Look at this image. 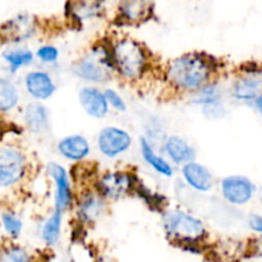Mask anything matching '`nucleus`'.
<instances>
[{
    "label": "nucleus",
    "mask_w": 262,
    "mask_h": 262,
    "mask_svg": "<svg viewBox=\"0 0 262 262\" xmlns=\"http://www.w3.org/2000/svg\"><path fill=\"white\" fill-rule=\"evenodd\" d=\"M211 64L200 54H186L174 59L168 69L170 83L183 91H194L207 84Z\"/></svg>",
    "instance_id": "1"
},
{
    "label": "nucleus",
    "mask_w": 262,
    "mask_h": 262,
    "mask_svg": "<svg viewBox=\"0 0 262 262\" xmlns=\"http://www.w3.org/2000/svg\"><path fill=\"white\" fill-rule=\"evenodd\" d=\"M163 223L166 235L181 245L196 246L206 235V229L201 220L179 210H171L164 214Z\"/></svg>",
    "instance_id": "2"
},
{
    "label": "nucleus",
    "mask_w": 262,
    "mask_h": 262,
    "mask_svg": "<svg viewBox=\"0 0 262 262\" xmlns=\"http://www.w3.org/2000/svg\"><path fill=\"white\" fill-rule=\"evenodd\" d=\"M113 67L127 79H137L146 68V53L142 46L132 38H123L112 51Z\"/></svg>",
    "instance_id": "3"
},
{
    "label": "nucleus",
    "mask_w": 262,
    "mask_h": 262,
    "mask_svg": "<svg viewBox=\"0 0 262 262\" xmlns=\"http://www.w3.org/2000/svg\"><path fill=\"white\" fill-rule=\"evenodd\" d=\"M113 69L110 54L102 48H97L87 54L74 67V73L90 82H106Z\"/></svg>",
    "instance_id": "4"
},
{
    "label": "nucleus",
    "mask_w": 262,
    "mask_h": 262,
    "mask_svg": "<svg viewBox=\"0 0 262 262\" xmlns=\"http://www.w3.org/2000/svg\"><path fill=\"white\" fill-rule=\"evenodd\" d=\"M25 170V155L12 146H0V187H10L19 182Z\"/></svg>",
    "instance_id": "5"
},
{
    "label": "nucleus",
    "mask_w": 262,
    "mask_h": 262,
    "mask_svg": "<svg viewBox=\"0 0 262 262\" xmlns=\"http://www.w3.org/2000/svg\"><path fill=\"white\" fill-rule=\"evenodd\" d=\"M132 145V137L124 129L117 127H106L100 132L97 146L100 152L106 158H117L128 150Z\"/></svg>",
    "instance_id": "6"
},
{
    "label": "nucleus",
    "mask_w": 262,
    "mask_h": 262,
    "mask_svg": "<svg viewBox=\"0 0 262 262\" xmlns=\"http://www.w3.org/2000/svg\"><path fill=\"white\" fill-rule=\"evenodd\" d=\"M256 187L247 177L229 176L223 179L222 192L229 204L242 206L250 202L255 194Z\"/></svg>",
    "instance_id": "7"
},
{
    "label": "nucleus",
    "mask_w": 262,
    "mask_h": 262,
    "mask_svg": "<svg viewBox=\"0 0 262 262\" xmlns=\"http://www.w3.org/2000/svg\"><path fill=\"white\" fill-rule=\"evenodd\" d=\"M36 31L35 18L28 14H19L7 20L0 28V36L5 42H22L32 37Z\"/></svg>",
    "instance_id": "8"
},
{
    "label": "nucleus",
    "mask_w": 262,
    "mask_h": 262,
    "mask_svg": "<svg viewBox=\"0 0 262 262\" xmlns=\"http://www.w3.org/2000/svg\"><path fill=\"white\" fill-rule=\"evenodd\" d=\"M136 181L132 174L113 171L102 177L99 182V191L109 199H119L132 189Z\"/></svg>",
    "instance_id": "9"
},
{
    "label": "nucleus",
    "mask_w": 262,
    "mask_h": 262,
    "mask_svg": "<svg viewBox=\"0 0 262 262\" xmlns=\"http://www.w3.org/2000/svg\"><path fill=\"white\" fill-rule=\"evenodd\" d=\"M48 173L55 182V209H68L72 202L71 183L66 169L56 163H50L48 165Z\"/></svg>",
    "instance_id": "10"
},
{
    "label": "nucleus",
    "mask_w": 262,
    "mask_h": 262,
    "mask_svg": "<svg viewBox=\"0 0 262 262\" xmlns=\"http://www.w3.org/2000/svg\"><path fill=\"white\" fill-rule=\"evenodd\" d=\"M155 0H120L119 14L128 23H142L151 17Z\"/></svg>",
    "instance_id": "11"
},
{
    "label": "nucleus",
    "mask_w": 262,
    "mask_h": 262,
    "mask_svg": "<svg viewBox=\"0 0 262 262\" xmlns=\"http://www.w3.org/2000/svg\"><path fill=\"white\" fill-rule=\"evenodd\" d=\"M233 96L237 100L245 102H253L257 107V110H261V77L257 76H250L243 77V78L238 79L233 86Z\"/></svg>",
    "instance_id": "12"
},
{
    "label": "nucleus",
    "mask_w": 262,
    "mask_h": 262,
    "mask_svg": "<svg viewBox=\"0 0 262 262\" xmlns=\"http://www.w3.org/2000/svg\"><path fill=\"white\" fill-rule=\"evenodd\" d=\"M79 102L84 112L94 118H104L109 113V105L104 94L95 87H84L79 91Z\"/></svg>",
    "instance_id": "13"
},
{
    "label": "nucleus",
    "mask_w": 262,
    "mask_h": 262,
    "mask_svg": "<svg viewBox=\"0 0 262 262\" xmlns=\"http://www.w3.org/2000/svg\"><path fill=\"white\" fill-rule=\"evenodd\" d=\"M26 89L33 99L48 100L55 92V83L48 73L35 71L26 76Z\"/></svg>",
    "instance_id": "14"
},
{
    "label": "nucleus",
    "mask_w": 262,
    "mask_h": 262,
    "mask_svg": "<svg viewBox=\"0 0 262 262\" xmlns=\"http://www.w3.org/2000/svg\"><path fill=\"white\" fill-rule=\"evenodd\" d=\"M182 173H183V178L187 184L196 191L207 192L214 187V178H212L211 173L201 164L191 161L183 166Z\"/></svg>",
    "instance_id": "15"
},
{
    "label": "nucleus",
    "mask_w": 262,
    "mask_h": 262,
    "mask_svg": "<svg viewBox=\"0 0 262 262\" xmlns=\"http://www.w3.org/2000/svg\"><path fill=\"white\" fill-rule=\"evenodd\" d=\"M58 150L60 155L68 160H83L90 154V143L83 136H68L59 142Z\"/></svg>",
    "instance_id": "16"
},
{
    "label": "nucleus",
    "mask_w": 262,
    "mask_h": 262,
    "mask_svg": "<svg viewBox=\"0 0 262 262\" xmlns=\"http://www.w3.org/2000/svg\"><path fill=\"white\" fill-rule=\"evenodd\" d=\"M164 150H165L166 155L170 158V160L176 164L186 165V164L193 161L194 156H196L193 147L179 136H170L165 141Z\"/></svg>",
    "instance_id": "17"
},
{
    "label": "nucleus",
    "mask_w": 262,
    "mask_h": 262,
    "mask_svg": "<svg viewBox=\"0 0 262 262\" xmlns=\"http://www.w3.org/2000/svg\"><path fill=\"white\" fill-rule=\"evenodd\" d=\"M101 5L102 0H67V14L81 23L99 14Z\"/></svg>",
    "instance_id": "18"
},
{
    "label": "nucleus",
    "mask_w": 262,
    "mask_h": 262,
    "mask_svg": "<svg viewBox=\"0 0 262 262\" xmlns=\"http://www.w3.org/2000/svg\"><path fill=\"white\" fill-rule=\"evenodd\" d=\"M25 122L33 133H42L49 124L48 110L37 102L30 104L25 110Z\"/></svg>",
    "instance_id": "19"
},
{
    "label": "nucleus",
    "mask_w": 262,
    "mask_h": 262,
    "mask_svg": "<svg viewBox=\"0 0 262 262\" xmlns=\"http://www.w3.org/2000/svg\"><path fill=\"white\" fill-rule=\"evenodd\" d=\"M141 152H142V156L146 163L150 166H152L159 174L164 177L173 176V168H171L170 164L163 156H159L154 151L152 146H151V143L146 138H141Z\"/></svg>",
    "instance_id": "20"
},
{
    "label": "nucleus",
    "mask_w": 262,
    "mask_h": 262,
    "mask_svg": "<svg viewBox=\"0 0 262 262\" xmlns=\"http://www.w3.org/2000/svg\"><path fill=\"white\" fill-rule=\"evenodd\" d=\"M19 101V94L12 81L0 77V112H9Z\"/></svg>",
    "instance_id": "21"
},
{
    "label": "nucleus",
    "mask_w": 262,
    "mask_h": 262,
    "mask_svg": "<svg viewBox=\"0 0 262 262\" xmlns=\"http://www.w3.org/2000/svg\"><path fill=\"white\" fill-rule=\"evenodd\" d=\"M61 227V211L55 209L54 214L46 220L42 227V239L46 245L54 246L59 239Z\"/></svg>",
    "instance_id": "22"
},
{
    "label": "nucleus",
    "mask_w": 262,
    "mask_h": 262,
    "mask_svg": "<svg viewBox=\"0 0 262 262\" xmlns=\"http://www.w3.org/2000/svg\"><path fill=\"white\" fill-rule=\"evenodd\" d=\"M5 63L9 64L12 72L17 71L20 67L30 66L33 60V55L30 50L26 49H10L3 53Z\"/></svg>",
    "instance_id": "23"
},
{
    "label": "nucleus",
    "mask_w": 262,
    "mask_h": 262,
    "mask_svg": "<svg viewBox=\"0 0 262 262\" xmlns=\"http://www.w3.org/2000/svg\"><path fill=\"white\" fill-rule=\"evenodd\" d=\"M0 262H32V257L25 248L8 246L0 250Z\"/></svg>",
    "instance_id": "24"
},
{
    "label": "nucleus",
    "mask_w": 262,
    "mask_h": 262,
    "mask_svg": "<svg viewBox=\"0 0 262 262\" xmlns=\"http://www.w3.org/2000/svg\"><path fill=\"white\" fill-rule=\"evenodd\" d=\"M217 101H220V90L216 84L207 83L196 91V96H194V102L196 104L205 106V105Z\"/></svg>",
    "instance_id": "25"
},
{
    "label": "nucleus",
    "mask_w": 262,
    "mask_h": 262,
    "mask_svg": "<svg viewBox=\"0 0 262 262\" xmlns=\"http://www.w3.org/2000/svg\"><path fill=\"white\" fill-rule=\"evenodd\" d=\"M101 201L94 194H90L82 201L81 204V215L87 220H91L94 217L99 216L101 212Z\"/></svg>",
    "instance_id": "26"
},
{
    "label": "nucleus",
    "mask_w": 262,
    "mask_h": 262,
    "mask_svg": "<svg viewBox=\"0 0 262 262\" xmlns=\"http://www.w3.org/2000/svg\"><path fill=\"white\" fill-rule=\"evenodd\" d=\"M2 224L5 233L8 235H10L12 238H17L20 235V232H22V222L18 217H15L13 214H10V212H4L2 215Z\"/></svg>",
    "instance_id": "27"
},
{
    "label": "nucleus",
    "mask_w": 262,
    "mask_h": 262,
    "mask_svg": "<svg viewBox=\"0 0 262 262\" xmlns=\"http://www.w3.org/2000/svg\"><path fill=\"white\" fill-rule=\"evenodd\" d=\"M104 96H105V100H106L107 105H110V106L114 107L117 112H125L127 110V105H125L124 100H123V97L120 96L118 92H115L114 90L112 89H107L106 91L104 92Z\"/></svg>",
    "instance_id": "28"
},
{
    "label": "nucleus",
    "mask_w": 262,
    "mask_h": 262,
    "mask_svg": "<svg viewBox=\"0 0 262 262\" xmlns=\"http://www.w3.org/2000/svg\"><path fill=\"white\" fill-rule=\"evenodd\" d=\"M36 55H37V58L40 59L41 61H43V63H54V61H56V59H58L59 51L58 49L54 48V46L46 45L41 46L37 50V53H36Z\"/></svg>",
    "instance_id": "29"
},
{
    "label": "nucleus",
    "mask_w": 262,
    "mask_h": 262,
    "mask_svg": "<svg viewBox=\"0 0 262 262\" xmlns=\"http://www.w3.org/2000/svg\"><path fill=\"white\" fill-rule=\"evenodd\" d=\"M204 114L211 119H216V118H222L225 114V109L220 101L212 102V104L205 105Z\"/></svg>",
    "instance_id": "30"
},
{
    "label": "nucleus",
    "mask_w": 262,
    "mask_h": 262,
    "mask_svg": "<svg viewBox=\"0 0 262 262\" xmlns=\"http://www.w3.org/2000/svg\"><path fill=\"white\" fill-rule=\"evenodd\" d=\"M248 223H250L251 229L255 230L256 233H261L262 232V219L260 215L257 214H252L248 219Z\"/></svg>",
    "instance_id": "31"
}]
</instances>
